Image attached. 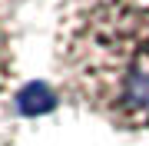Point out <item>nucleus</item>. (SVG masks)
Masks as SVG:
<instances>
[{"label": "nucleus", "mask_w": 149, "mask_h": 146, "mask_svg": "<svg viewBox=\"0 0 149 146\" xmlns=\"http://www.w3.org/2000/svg\"><path fill=\"white\" fill-rule=\"evenodd\" d=\"M66 90L119 130L149 126V0H76L60 17Z\"/></svg>", "instance_id": "f257e3e1"}, {"label": "nucleus", "mask_w": 149, "mask_h": 146, "mask_svg": "<svg viewBox=\"0 0 149 146\" xmlns=\"http://www.w3.org/2000/svg\"><path fill=\"white\" fill-rule=\"evenodd\" d=\"M10 83H13V43H10L7 20H3V13H0V110H3V103H7Z\"/></svg>", "instance_id": "f03ea898"}]
</instances>
